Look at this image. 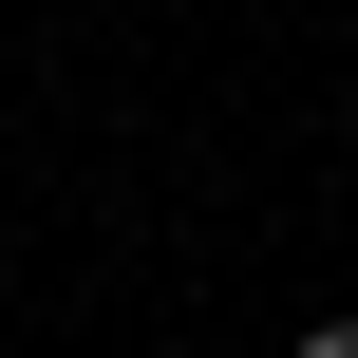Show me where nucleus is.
Here are the masks:
<instances>
[{"label":"nucleus","mask_w":358,"mask_h":358,"mask_svg":"<svg viewBox=\"0 0 358 358\" xmlns=\"http://www.w3.org/2000/svg\"><path fill=\"white\" fill-rule=\"evenodd\" d=\"M302 358H358V321H321V340H302Z\"/></svg>","instance_id":"1"}]
</instances>
